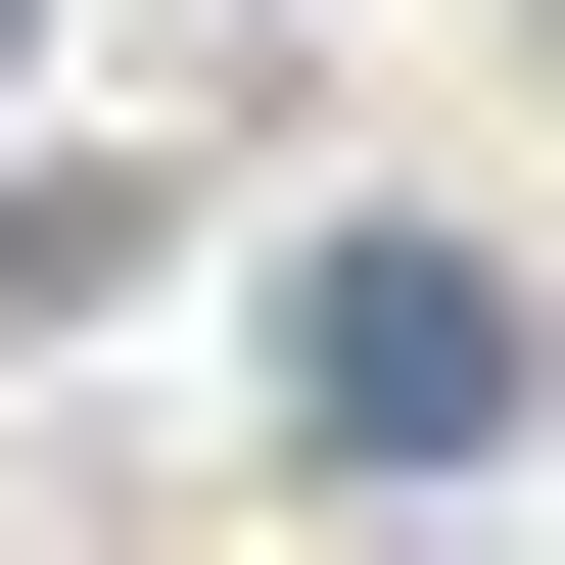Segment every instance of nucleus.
Returning a JSON list of instances; mask_svg holds the SVG:
<instances>
[{"mask_svg": "<svg viewBox=\"0 0 565 565\" xmlns=\"http://www.w3.org/2000/svg\"><path fill=\"white\" fill-rule=\"evenodd\" d=\"M0 47H47V0H0Z\"/></svg>", "mask_w": 565, "mask_h": 565, "instance_id": "2", "label": "nucleus"}, {"mask_svg": "<svg viewBox=\"0 0 565 565\" xmlns=\"http://www.w3.org/2000/svg\"><path fill=\"white\" fill-rule=\"evenodd\" d=\"M282 424H330V471H471V424H519V282L471 236H330L282 282Z\"/></svg>", "mask_w": 565, "mask_h": 565, "instance_id": "1", "label": "nucleus"}]
</instances>
